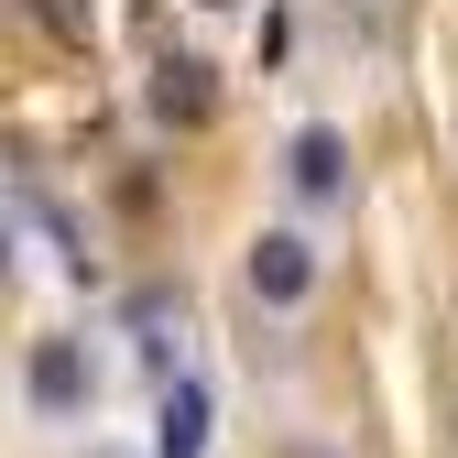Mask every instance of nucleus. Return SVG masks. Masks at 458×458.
Listing matches in <instances>:
<instances>
[{
    "label": "nucleus",
    "mask_w": 458,
    "mask_h": 458,
    "mask_svg": "<svg viewBox=\"0 0 458 458\" xmlns=\"http://www.w3.org/2000/svg\"><path fill=\"white\" fill-rule=\"evenodd\" d=\"M22 404H33L44 426H66V415L98 404V360H88V338H33V350H22Z\"/></svg>",
    "instance_id": "f257e3e1"
},
{
    "label": "nucleus",
    "mask_w": 458,
    "mask_h": 458,
    "mask_svg": "<svg viewBox=\"0 0 458 458\" xmlns=\"http://www.w3.org/2000/svg\"><path fill=\"white\" fill-rule=\"evenodd\" d=\"M241 284H251L273 317H295V306L317 295V241H306V229H262L251 262H241Z\"/></svg>",
    "instance_id": "f03ea898"
},
{
    "label": "nucleus",
    "mask_w": 458,
    "mask_h": 458,
    "mask_svg": "<svg viewBox=\"0 0 458 458\" xmlns=\"http://www.w3.org/2000/svg\"><path fill=\"white\" fill-rule=\"evenodd\" d=\"M142 109H153L164 131H208V109H218V66H208V55H164L153 88H142Z\"/></svg>",
    "instance_id": "7ed1b4c3"
},
{
    "label": "nucleus",
    "mask_w": 458,
    "mask_h": 458,
    "mask_svg": "<svg viewBox=\"0 0 458 458\" xmlns=\"http://www.w3.org/2000/svg\"><path fill=\"white\" fill-rule=\"evenodd\" d=\"M284 186H295L306 208H338V197H350V142H338V131H295V142H284Z\"/></svg>",
    "instance_id": "20e7f679"
},
{
    "label": "nucleus",
    "mask_w": 458,
    "mask_h": 458,
    "mask_svg": "<svg viewBox=\"0 0 458 458\" xmlns=\"http://www.w3.org/2000/svg\"><path fill=\"white\" fill-rule=\"evenodd\" d=\"M153 458H208V382H197V371L164 382V404H153Z\"/></svg>",
    "instance_id": "39448f33"
},
{
    "label": "nucleus",
    "mask_w": 458,
    "mask_h": 458,
    "mask_svg": "<svg viewBox=\"0 0 458 458\" xmlns=\"http://www.w3.org/2000/svg\"><path fill=\"white\" fill-rule=\"evenodd\" d=\"M22 12H33L55 44H88V33H98V12H88V0H22Z\"/></svg>",
    "instance_id": "423d86ee"
},
{
    "label": "nucleus",
    "mask_w": 458,
    "mask_h": 458,
    "mask_svg": "<svg viewBox=\"0 0 458 458\" xmlns=\"http://www.w3.org/2000/svg\"><path fill=\"white\" fill-rule=\"evenodd\" d=\"M197 12H229V0H197Z\"/></svg>",
    "instance_id": "0eeeda50"
}]
</instances>
